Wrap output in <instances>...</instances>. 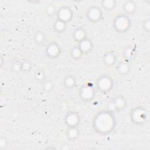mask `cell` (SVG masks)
<instances>
[{"label":"cell","mask_w":150,"mask_h":150,"mask_svg":"<svg viewBox=\"0 0 150 150\" xmlns=\"http://www.w3.org/2000/svg\"><path fill=\"white\" fill-rule=\"evenodd\" d=\"M132 21L129 16L123 13L117 15L112 21V28L115 32L119 34L125 33L131 27Z\"/></svg>","instance_id":"cell-3"},{"label":"cell","mask_w":150,"mask_h":150,"mask_svg":"<svg viewBox=\"0 0 150 150\" xmlns=\"http://www.w3.org/2000/svg\"><path fill=\"white\" fill-rule=\"evenodd\" d=\"M2 62H3V57H2V56H1V67H2V65H3Z\"/></svg>","instance_id":"cell-29"},{"label":"cell","mask_w":150,"mask_h":150,"mask_svg":"<svg viewBox=\"0 0 150 150\" xmlns=\"http://www.w3.org/2000/svg\"><path fill=\"white\" fill-rule=\"evenodd\" d=\"M85 16L88 22L96 23L103 19V9L97 5H91L86 9Z\"/></svg>","instance_id":"cell-7"},{"label":"cell","mask_w":150,"mask_h":150,"mask_svg":"<svg viewBox=\"0 0 150 150\" xmlns=\"http://www.w3.org/2000/svg\"><path fill=\"white\" fill-rule=\"evenodd\" d=\"M96 94V87L91 83H87L81 86L78 90L79 98L83 102L88 103L93 101Z\"/></svg>","instance_id":"cell-5"},{"label":"cell","mask_w":150,"mask_h":150,"mask_svg":"<svg viewBox=\"0 0 150 150\" xmlns=\"http://www.w3.org/2000/svg\"><path fill=\"white\" fill-rule=\"evenodd\" d=\"M22 60L19 59L14 60L11 64V70L15 73H18L22 72L21 70Z\"/></svg>","instance_id":"cell-27"},{"label":"cell","mask_w":150,"mask_h":150,"mask_svg":"<svg viewBox=\"0 0 150 150\" xmlns=\"http://www.w3.org/2000/svg\"><path fill=\"white\" fill-rule=\"evenodd\" d=\"M117 120L113 112L103 110L97 112L92 120V127L98 135L106 136L112 133L116 127Z\"/></svg>","instance_id":"cell-1"},{"label":"cell","mask_w":150,"mask_h":150,"mask_svg":"<svg viewBox=\"0 0 150 150\" xmlns=\"http://www.w3.org/2000/svg\"><path fill=\"white\" fill-rule=\"evenodd\" d=\"M45 52L47 57L50 59H56L60 56L62 48L57 42L52 41L46 45Z\"/></svg>","instance_id":"cell-9"},{"label":"cell","mask_w":150,"mask_h":150,"mask_svg":"<svg viewBox=\"0 0 150 150\" xmlns=\"http://www.w3.org/2000/svg\"><path fill=\"white\" fill-rule=\"evenodd\" d=\"M102 62L107 67L114 66L117 63V56L112 51H107L102 56Z\"/></svg>","instance_id":"cell-11"},{"label":"cell","mask_w":150,"mask_h":150,"mask_svg":"<svg viewBox=\"0 0 150 150\" xmlns=\"http://www.w3.org/2000/svg\"><path fill=\"white\" fill-rule=\"evenodd\" d=\"M33 68V64L32 62L28 59L22 60L21 70L23 73H28L32 70Z\"/></svg>","instance_id":"cell-25"},{"label":"cell","mask_w":150,"mask_h":150,"mask_svg":"<svg viewBox=\"0 0 150 150\" xmlns=\"http://www.w3.org/2000/svg\"><path fill=\"white\" fill-rule=\"evenodd\" d=\"M137 54L136 49L131 45H128L125 47L122 52L124 60L129 62L134 59Z\"/></svg>","instance_id":"cell-17"},{"label":"cell","mask_w":150,"mask_h":150,"mask_svg":"<svg viewBox=\"0 0 150 150\" xmlns=\"http://www.w3.org/2000/svg\"><path fill=\"white\" fill-rule=\"evenodd\" d=\"M56 17V19L68 23L73 20L74 12L70 6L63 5L57 9Z\"/></svg>","instance_id":"cell-8"},{"label":"cell","mask_w":150,"mask_h":150,"mask_svg":"<svg viewBox=\"0 0 150 150\" xmlns=\"http://www.w3.org/2000/svg\"><path fill=\"white\" fill-rule=\"evenodd\" d=\"M127 104V98L123 95L119 94L114 96L109 103L108 110L113 112H120L125 109Z\"/></svg>","instance_id":"cell-6"},{"label":"cell","mask_w":150,"mask_h":150,"mask_svg":"<svg viewBox=\"0 0 150 150\" xmlns=\"http://www.w3.org/2000/svg\"><path fill=\"white\" fill-rule=\"evenodd\" d=\"M131 70V67L129 62L122 60L118 62L116 66L117 73L121 76H127Z\"/></svg>","instance_id":"cell-12"},{"label":"cell","mask_w":150,"mask_h":150,"mask_svg":"<svg viewBox=\"0 0 150 150\" xmlns=\"http://www.w3.org/2000/svg\"><path fill=\"white\" fill-rule=\"evenodd\" d=\"M55 88L54 82L50 79H46L42 83V88L46 93H52Z\"/></svg>","instance_id":"cell-22"},{"label":"cell","mask_w":150,"mask_h":150,"mask_svg":"<svg viewBox=\"0 0 150 150\" xmlns=\"http://www.w3.org/2000/svg\"><path fill=\"white\" fill-rule=\"evenodd\" d=\"M137 2L133 0H127L122 5V11L124 13L128 16L135 13L137 10Z\"/></svg>","instance_id":"cell-13"},{"label":"cell","mask_w":150,"mask_h":150,"mask_svg":"<svg viewBox=\"0 0 150 150\" xmlns=\"http://www.w3.org/2000/svg\"><path fill=\"white\" fill-rule=\"evenodd\" d=\"M46 35L41 30H38L34 33L33 36V40L36 45H42L46 41Z\"/></svg>","instance_id":"cell-21"},{"label":"cell","mask_w":150,"mask_h":150,"mask_svg":"<svg viewBox=\"0 0 150 150\" xmlns=\"http://www.w3.org/2000/svg\"><path fill=\"white\" fill-rule=\"evenodd\" d=\"M117 1L116 0H102L100 2L101 8L105 11L110 12L116 8Z\"/></svg>","instance_id":"cell-19"},{"label":"cell","mask_w":150,"mask_h":150,"mask_svg":"<svg viewBox=\"0 0 150 150\" xmlns=\"http://www.w3.org/2000/svg\"><path fill=\"white\" fill-rule=\"evenodd\" d=\"M129 117L131 122L137 126H142L145 124L149 119L148 110L144 107L138 105L131 108Z\"/></svg>","instance_id":"cell-2"},{"label":"cell","mask_w":150,"mask_h":150,"mask_svg":"<svg viewBox=\"0 0 150 150\" xmlns=\"http://www.w3.org/2000/svg\"><path fill=\"white\" fill-rule=\"evenodd\" d=\"M57 9L56 6L53 4H48L45 9V13L49 17H53L56 15Z\"/></svg>","instance_id":"cell-26"},{"label":"cell","mask_w":150,"mask_h":150,"mask_svg":"<svg viewBox=\"0 0 150 150\" xmlns=\"http://www.w3.org/2000/svg\"><path fill=\"white\" fill-rule=\"evenodd\" d=\"M77 45L84 54L90 53L94 48V44L93 41L88 38L79 43Z\"/></svg>","instance_id":"cell-15"},{"label":"cell","mask_w":150,"mask_h":150,"mask_svg":"<svg viewBox=\"0 0 150 150\" xmlns=\"http://www.w3.org/2000/svg\"><path fill=\"white\" fill-rule=\"evenodd\" d=\"M34 79L37 82L40 83L43 82L47 79V76L45 71L42 68L36 69L34 73Z\"/></svg>","instance_id":"cell-24"},{"label":"cell","mask_w":150,"mask_h":150,"mask_svg":"<svg viewBox=\"0 0 150 150\" xmlns=\"http://www.w3.org/2000/svg\"><path fill=\"white\" fill-rule=\"evenodd\" d=\"M72 38L74 42L79 43L87 38V32L84 28L77 27L73 32Z\"/></svg>","instance_id":"cell-14"},{"label":"cell","mask_w":150,"mask_h":150,"mask_svg":"<svg viewBox=\"0 0 150 150\" xmlns=\"http://www.w3.org/2000/svg\"><path fill=\"white\" fill-rule=\"evenodd\" d=\"M83 53L78 45L73 46L70 50V56L74 60L80 59L83 56Z\"/></svg>","instance_id":"cell-23"},{"label":"cell","mask_w":150,"mask_h":150,"mask_svg":"<svg viewBox=\"0 0 150 150\" xmlns=\"http://www.w3.org/2000/svg\"><path fill=\"white\" fill-rule=\"evenodd\" d=\"M142 28L143 30L149 33L150 32V19L149 18H145L142 22Z\"/></svg>","instance_id":"cell-28"},{"label":"cell","mask_w":150,"mask_h":150,"mask_svg":"<svg viewBox=\"0 0 150 150\" xmlns=\"http://www.w3.org/2000/svg\"><path fill=\"white\" fill-rule=\"evenodd\" d=\"M114 86V81L111 76L107 74H102L98 76L95 82V87L102 94L111 91Z\"/></svg>","instance_id":"cell-4"},{"label":"cell","mask_w":150,"mask_h":150,"mask_svg":"<svg viewBox=\"0 0 150 150\" xmlns=\"http://www.w3.org/2000/svg\"><path fill=\"white\" fill-rule=\"evenodd\" d=\"M80 131L79 127H68L66 131V136L70 141H75L80 137Z\"/></svg>","instance_id":"cell-18"},{"label":"cell","mask_w":150,"mask_h":150,"mask_svg":"<svg viewBox=\"0 0 150 150\" xmlns=\"http://www.w3.org/2000/svg\"><path fill=\"white\" fill-rule=\"evenodd\" d=\"M64 87L69 90H73L77 86V80L76 77L71 74H67L63 81Z\"/></svg>","instance_id":"cell-16"},{"label":"cell","mask_w":150,"mask_h":150,"mask_svg":"<svg viewBox=\"0 0 150 150\" xmlns=\"http://www.w3.org/2000/svg\"><path fill=\"white\" fill-rule=\"evenodd\" d=\"M67 23L56 19L53 23V29L57 33H63L67 29Z\"/></svg>","instance_id":"cell-20"},{"label":"cell","mask_w":150,"mask_h":150,"mask_svg":"<svg viewBox=\"0 0 150 150\" xmlns=\"http://www.w3.org/2000/svg\"><path fill=\"white\" fill-rule=\"evenodd\" d=\"M81 121L79 114L73 110L69 111L64 115V123L68 127H79Z\"/></svg>","instance_id":"cell-10"}]
</instances>
